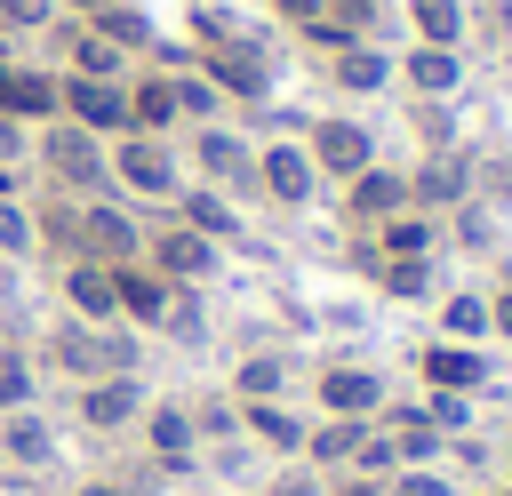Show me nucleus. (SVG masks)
Segmentation results:
<instances>
[{"mask_svg": "<svg viewBox=\"0 0 512 496\" xmlns=\"http://www.w3.org/2000/svg\"><path fill=\"white\" fill-rule=\"evenodd\" d=\"M32 160H40V184L64 192V200H104V192H112L104 136H88V128H72V120L32 128Z\"/></svg>", "mask_w": 512, "mask_h": 496, "instance_id": "nucleus-1", "label": "nucleus"}, {"mask_svg": "<svg viewBox=\"0 0 512 496\" xmlns=\"http://www.w3.org/2000/svg\"><path fill=\"white\" fill-rule=\"evenodd\" d=\"M104 168H112V192L120 200H144V208H168L176 192H184V160H176V144L168 136H112L104 144Z\"/></svg>", "mask_w": 512, "mask_h": 496, "instance_id": "nucleus-2", "label": "nucleus"}, {"mask_svg": "<svg viewBox=\"0 0 512 496\" xmlns=\"http://www.w3.org/2000/svg\"><path fill=\"white\" fill-rule=\"evenodd\" d=\"M72 256H96V264H136V256H144V224L128 216L120 192L72 200Z\"/></svg>", "mask_w": 512, "mask_h": 496, "instance_id": "nucleus-3", "label": "nucleus"}, {"mask_svg": "<svg viewBox=\"0 0 512 496\" xmlns=\"http://www.w3.org/2000/svg\"><path fill=\"white\" fill-rule=\"evenodd\" d=\"M184 160H192V184H216V192H256V144L224 120H200L184 136Z\"/></svg>", "mask_w": 512, "mask_h": 496, "instance_id": "nucleus-4", "label": "nucleus"}, {"mask_svg": "<svg viewBox=\"0 0 512 496\" xmlns=\"http://www.w3.org/2000/svg\"><path fill=\"white\" fill-rule=\"evenodd\" d=\"M144 264H152L168 288H200L224 256H216L208 232H192V224H176V216H152V224H144Z\"/></svg>", "mask_w": 512, "mask_h": 496, "instance_id": "nucleus-5", "label": "nucleus"}, {"mask_svg": "<svg viewBox=\"0 0 512 496\" xmlns=\"http://www.w3.org/2000/svg\"><path fill=\"white\" fill-rule=\"evenodd\" d=\"M56 120L88 128V136H128V80H80V72H56Z\"/></svg>", "mask_w": 512, "mask_h": 496, "instance_id": "nucleus-6", "label": "nucleus"}, {"mask_svg": "<svg viewBox=\"0 0 512 496\" xmlns=\"http://www.w3.org/2000/svg\"><path fill=\"white\" fill-rule=\"evenodd\" d=\"M304 152H312V168H320L328 184H352V176L376 160V136H368L360 120L328 112V120H312V128H304Z\"/></svg>", "mask_w": 512, "mask_h": 496, "instance_id": "nucleus-7", "label": "nucleus"}, {"mask_svg": "<svg viewBox=\"0 0 512 496\" xmlns=\"http://www.w3.org/2000/svg\"><path fill=\"white\" fill-rule=\"evenodd\" d=\"M320 192V168H312V152H304V136L288 144H256V200H272V208H304Z\"/></svg>", "mask_w": 512, "mask_h": 496, "instance_id": "nucleus-8", "label": "nucleus"}, {"mask_svg": "<svg viewBox=\"0 0 512 496\" xmlns=\"http://www.w3.org/2000/svg\"><path fill=\"white\" fill-rule=\"evenodd\" d=\"M144 400H152L144 376H88V384L72 392V416H80V432L104 440V432H128V424L144 416Z\"/></svg>", "mask_w": 512, "mask_h": 496, "instance_id": "nucleus-9", "label": "nucleus"}, {"mask_svg": "<svg viewBox=\"0 0 512 496\" xmlns=\"http://www.w3.org/2000/svg\"><path fill=\"white\" fill-rule=\"evenodd\" d=\"M56 296H64V312L88 320V328H112V320H120L112 264H96V256H64V264H56Z\"/></svg>", "mask_w": 512, "mask_h": 496, "instance_id": "nucleus-10", "label": "nucleus"}, {"mask_svg": "<svg viewBox=\"0 0 512 496\" xmlns=\"http://www.w3.org/2000/svg\"><path fill=\"white\" fill-rule=\"evenodd\" d=\"M144 448H152V464L160 472H192L200 464V432H192V408L184 400H144Z\"/></svg>", "mask_w": 512, "mask_h": 496, "instance_id": "nucleus-11", "label": "nucleus"}, {"mask_svg": "<svg viewBox=\"0 0 512 496\" xmlns=\"http://www.w3.org/2000/svg\"><path fill=\"white\" fill-rule=\"evenodd\" d=\"M400 208H416L408 200V168H384V160H368L352 184H344V224H384V216H400Z\"/></svg>", "mask_w": 512, "mask_h": 496, "instance_id": "nucleus-12", "label": "nucleus"}, {"mask_svg": "<svg viewBox=\"0 0 512 496\" xmlns=\"http://www.w3.org/2000/svg\"><path fill=\"white\" fill-rule=\"evenodd\" d=\"M312 400H320V416H376L384 408V376L360 368V360H328L320 384H312Z\"/></svg>", "mask_w": 512, "mask_h": 496, "instance_id": "nucleus-13", "label": "nucleus"}, {"mask_svg": "<svg viewBox=\"0 0 512 496\" xmlns=\"http://www.w3.org/2000/svg\"><path fill=\"white\" fill-rule=\"evenodd\" d=\"M112 296H120V328H136V336H144V328H160V320H168V296H176V288L136 256V264H112Z\"/></svg>", "mask_w": 512, "mask_h": 496, "instance_id": "nucleus-14", "label": "nucleus"}, {"mask_svg": "<svg viewBox=\"0 0 512 496\" xmlns=\"http://www.w3.org/2000/svg\"><path fill=\"white\" fill-rule=\"evenodd\" d=\"M128 128H136V136H176V128H184L168 72H128Z\"/></svg>", "mask_w": 512, "mask_h": 496, "instance_id": "nucleus-15", "label": "nucleus"}, {"mask_svg": "<svg viewBox=\"0 0 512 496\" xmlns=\"http://www.w3.org/2000/svg\"><path fill=\"white\" fill-rule=\"evenodd\" d=\"M56 456V432H48V416L40 408H8L0 416V464H16V472H40Z\"/></svg>", "mask_w": 512, "mask_h": 496, "instance_id": "nucleus-16", "label": "nucleus"}, {"mask_svg": "<svg viewBox=\"0 0 512 496\" xmlns=\"http://www.w3.org/2000/svg\"><path fill=\"white\" fill-rule=\"evenodd\" d=\"M168 216H176V224H192V232H208L216 248L240 232V216H232V192H216V184H184V192L168 200Z\"/></svg>", "mask_w": 512, "mask_h": 496, "instance_id": "nucleus-17", "label": "nucleus"}, {"mask_svg": "<svg viewBox=\"0 0 512 496\" xmlns=\"http://www.w3.org/2000/svg\"><path fill=\"white\" fill-rule=\"evenodd\" d=\"M0 112H16L24 128H48V120H56V72L8 64V72H0Z\"/></svg>", "mask_w": 512, "mask_h": 496, "instance_id": "nucleus-18", "label": "nucleus"}, {"mask_svg": "<svg viewBox=\"0 0 512 496\" xmlns=\"http://www.w3.org/2000/svg\"><path fill=\"white\" fill-rule=\"evenodd\" d=\"M328 80H336L344 96H376V88L392 80V56L368 48V40H344V48H328Z\"/></svg>", "mask_w": 512, "mask_h": 496, "instance_id": "nucleus-19", "label": "nucleus"}, {"mask_svg": "<svg viewBox=\"0 0 512 496\" xmlns=\"http://www.w3.org/2000/svg\"><path fill=\"white\" fill-rule=\"evenodd\" d=\"M392 72H400L416 96H456V80H464V56H456V48H424V40H416V48H408Z\"/></svg>", "mask_w": 512, "mask_h": 496, "instance_id": "nucleus-20", "label": "nucleus"}, {"mask_svg": "<svg viewBox=\"0 0 512 496\" xmlns=\"http://www.w3.org/2000/svg\"><path fill=\"white\" fill-rule=\"evenodd\" d=\"M464 184H472V168H464L456 152H432L424 168H408V200H416V208H456Z\"/></svg>", "mask_w": 512, "mask_h": 496, "instance_id": "nucleus-21", "label": "nucleus"}, {"mask_svg": "<svg viewBox=\"0 0 512 496\" xmlns=\"http://www.w3.org/2000/svg\"><path fill=\"white\" fill-rule=\"evenodd\" d=\"M480 376H488V360L472 352V344H424V384L432 392H480Z\"/></svg>", "mask_w": 512, "mask_h": 496, "instance_id": "nucleus-22", "label": "nucleus"}, {"mask_svg": "<svg viewBox=\"0 0 512 496\" xmlns=\"http://www.w3.org/2000/svg\"><path fill=\"white\" fill-rule=\"evenodd\" d=\"M240 424H248V432H256L272 456H304V432H312V424H304L288 400H248V408H240Z\"/></svg>", "mask_w": 512, "mask_h": 496, "instance_id": "nucleus-23", "label": "nucleus"}, {"mask_svg": "<svg viewBox=\"0 0 512 496\" xmlns=\"http://www.w3.org/2000/svg\"><path fill=\"white\" fill-rule=\"evenodd\" d=\"M80 24H88V32H104V40H112V48H128V56H144V48H160V40H152V16H144L136 0H112V8H96V16H80Z\"/></svg>", "mask_w": 512, "mask_h": 496, "instance_id": "nucleus-24", "label": "nucleus"}, {"mask_svg": "<svg viewBox=\"0 0 512 496\" xmlns=\"http://www.w3.org/2000/svg\"><path fill=\"white\" fill-rule=\"evenodd\" d=\"M288 392V360L280 352H248L240 368H232V400L248 408V400H280Z\"/></svg>", "mask_w": 512, "mask_h": 496, "instance_id": "nucleus-25", "label": "nucleus"}, {"mask_svg": "<svg viewBox=\"0 0 512 496\" xmlns=\"http://www.w3.org/2000/svg\"><path fill=\"white\" fill-rule=\"evenodd\" d=\"M408 24L424 48H456L464 40V0H408Z\"/></svg>", "mask_w": 512, "mask_h": 496, "instance_id": "nucleus-26", "label": "nucleus"}, {"mask_svg": "<svg viewBox=\"0 0 512 496\" xmlns=\"http://www.w3.org/2000/svg\"><path fill=\"white\" fill-rule=\"evenodd\" d=\"M424 248H432V216L424 208H400V216L376 224V256H424Z\"/></svg>", "mask_w": 512, "mask_h": 496, "instance_id": "nucleus-27", "label": "nucleus"}, {"mask_svg": "<svg viewBox=\"0 0 512 496\" xmlns=\"http://www.w3.org/2000/svg\"><path fill=\"white\" fill-rule=\"evenodd\" d=\"M40 248V224H32V208L16 200V192H0V256L16 264V256H32Z\"/></svg>", "mask_w": 512, "mask_h": 496, "instance_id": "nucleus-28", "label": "nucleus"}, {"mask_svg": "<svg viewBox=\"0 0 512 496\" xmlns=\"http://www.w3.org/2000/svg\"><path fill=\"white\" fill-rule=\"evenodd\" d=\"M440 328H448V344H480L488 336V296H448L440 304Z\"/></svg>", "mask_w": 512, "mask_h": 496, "instance_id": "nucleus-29", "label": "nucleus"}, {"mask_svg": "<svg viewBox=\"0 0 512 496\" xmlns=\"http://www.w3.org/2000/svg\"><path fill=\"white\" fill-rule=\"evenodd\" d=\"M8 408H32V360L24 352H0V416Z\"/></svg>", "mask_w": 512, "mask_h": 496, "instance_id": "nucleus-30", "label": "nucleus"}, {"mask_svg": "<svg viewBox=\"0 0 512 496\" xmlns=\"http://www.w3.org/2000/svg\"><path fill=\"white\" fill-rule=\"evenodd\" d=\"M56 0H0V32H48Z\"/></svg>", "mask_w": 512, "mask_h": 496, "instance_id": "nucleus-31", "label": "nucleus"}, {"mask_svg": "<svg viewBox=\"0 0 512 496\" xmlns=\"http://www.w3.org/2000/svg\"><path fill=\"white\" fill-rule=\"evenodd\" d=\"M24 160H32V128L16 112H0V168H24Z\"/></svg>", "mask_w": 512, "mask_h": 496, "instance_id": "nucleus-32", "label": "nucleus"}, {"mask_svg": "<svg viewBox=\"0 0 512 496\" xmlns=\"http://www.w3.org/2000/svg\"><path fill=\"white\" fill-rule=\"evenodd\" d=\"M264 496H320V472H312V464H288V472H280Z\"/></svg>", "mask_w": 512, "mask_h": 496, "instance_id": "nucleus-33", "label": "nucleus"}, {"mask_svg": "<svg viewBox=\"0 0 512 496\" xmlns=\"http://www.w3.org/2000/svg\"><path fill=\"white\" fill-rule=\"evenodd\" d=\"M272 8H280V16H288V24H296V32H304V24H320V16H328V0H272Z\"/></svg>", "mask_w": 512, "mask_h": 496, "instance_id": "nucleus-34", "label": "nucleus"}, {"mask_svg": "<svg viewBox=\"0 0 512 496\" xmlns=\"http://www.w3.org/2000/svg\"><path fill=\"white\" fill-rule=\"evenodd\" d=\"M488 328H496V336H512V288H504V296L488 304Z\"/></svg>", "mask_w": 512, "mask_h": 496, "instance_id": "nucleus-35", "label": "nucleus"}, {"mask_svg": "<svg viewBox=\"0 0 512 496\" xmlns=\"http://www.w3.org/2000/svg\"><path fill=\"white\" fill-rule=\"evenodd\" d=\"M72 496H136V488H128V480H80Z\"/></svg>", "mask_w": 512, "mask_h": 496, "instance_id": "nucleus-36", "label": "nucleus"}, {"mask_svg": "<svg viewBox=\"0 0 512 496\" xmlns=\"http://www.w3.org/2000/svg\"><path fill=\"white\" fill-rule=\"evenodd\" d=\"M96 8H112V0H56V16H96Z\"/></svg>", "mask_w": 512, "mask_h": 496, "instance_id": "nucleus-37", "label": "nucleus"}, {"mask_svg": "<svg viewBox=\"0 0 512 496\" xmlns=\"http://www.w3.org/2000/svg\"><path fill=\"white\" fill-rule=\"evenodd\" d=\"M0 192H16V168H0Z\"/></svg>", "mask_w": 512, "mask_h": 496, "instance_id": "nucleus-38", "label": "nucleus"}, {"mask_svg": "<svg viewBox=\"0 0 512 496\" xmlns=\"http://www.w3.org/2000/svg\"><path fill=\"white\" fill-rule=\"evenodd\" d=\"M0 272H8V256H0Z\"/></svg>", "mask_w": 512, "mask_h": 496, "instance_id": "nucleus-39", "label": "nucleus"}]
</instances>
